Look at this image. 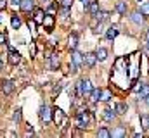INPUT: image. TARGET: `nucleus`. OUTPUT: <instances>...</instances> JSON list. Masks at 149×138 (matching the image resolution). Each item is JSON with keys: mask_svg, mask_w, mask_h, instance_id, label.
<instances>
[{"mask_svg": "<svg viewBox=\"0 0 149 138\" xmlns=\"http://www.w3.org/2000/svg\"><path fill=\"white\" fill-rule=\"evenodd\" d=\"M52 117H54V123H56V124H61V123L64 121V114H63V110H61V109H54Z\"/></svg>", "mask_w": 149, "mask_h": 138, "instance_id": "obj_11", "label": "nucleus"}, {"mask_svg": "<svg viewBox=\"0 0 149 138\" xmlns=\"http://www.w3.org/2000/svg\"><path fill=\"white\" fill-rule=\"evenodd\" d=\"M0 43H5V34H0Z\"/></svg>", "mask_w": 149, "mask_h": 138, "instance_id": "obj_39", "label": "nucleus"}, {"mask_svg": "<svg viewBox=\"0 0 149 138\" xmlns=\"http://www.w3.org/2000/svg\"><path fill=\"white\" fill-rule=\"evenodd\" d=\"M7 7V0H0V9H5Z\"/></svg>", "mask_w": 149, "mask_h": 138, "instance_id": "obj_36", "label": "nucleus"}, {"mask_svg": "<svg viewBox=\"0 0 149 138\" xmlns=\"http://www.w3.org/2000/svg\"><path fill=\"white\" fill-rule=\"evenodd\" d=\"M33 7H35V0H21V3H19V9L23 12H31Z\"/></svg>", "mask_w": 149, "mask_h": 138, "instance_id": "obj_6", "label": "nucleus"}, {"mask_svg": "<svg viewBox=\"0 0 149 138\" xmlns=\"http://www.w3.org/2000/svg\"><path fill=\"white\" fill-rule=\"evenodd\" d=\"M130 19H132L135 24H142V21H144V17H142V12H139V10H137V12H134V14L130 16Z\"/></svg>", "mask_w": 149, "mask_h": 138, "instance_id": "obj_16", "label": "nucleus"}, {"mask_svg": "<svg viewBox=\"0 0 149 138\" xmlns=\"http://www.w3.org/2000/svg\"><path fill=\"white\" fill-rule=\"evenodd\" d=\"M0 68H2V62H0Z\"/></svg>", "mask_w": 149, "mask_h": 138, "instance_id": "obj_42", "label": "nucleus"}, {"mask_svg": "<svg viewBox=\"0 0 149 138\" xmlns=\"http://www.w3.org/2000/svg\"><path fill=\"white\" fill-rule=\"evenodd\" d=\"M141 12H142V16H149V2H144L141 5Z\"/></svg>", "mask_w": 149, "mask_h": 138, "instance_id": "obj_30", "label": "nucleus"}, {"mask_svg": "<svg viewBox=\"0 0 149 138\" xmlns=\"http://www.w3.org/2000/svg\"><path fill=\"white\" fill-rule=\"evenodd\" d=\"M9 62H10L12 66L19 64V62H21V54L16 52V50H10V54H9Z\"/></svg>", "mask_w": 149, "mask_h": 138, "instance_id": "obj_7", "label": "nucleus"}, {"mask_svg": "<svg viewBox=\"0 0 149 138\" xmlns=\"http://www.w3.org/2000/svg\"><path fill=\"white\" fill-rule=\"evenodd\" d=\"M114 112L125 114V112H127V105H125V104H116V105H114Z\"/></svg>", "mask_w": 149, "mask_h": 138, "instance_id": "obj_26", "label": "nucleus"}, {"mask_svg": "<svg viewBox=\"0 0 149 138\" xmlns=\"http://www.w3.org/2000/svg\"><path fill=\"white\" fill-rule=\"evenodd\" d=\"M87 9H88V12H90L92 16H95V14L99 12V3H97V2H90Z\"/></svg>", "mask_w": 149, "mask_h": 138, "instance_id": "obj_20", "label": "nucleus"}, {"mask_svg": "<svg viewBox=\"0 0 149 138\" xmlns=\"http://www.w3.org/2000/svg\"><path fill=\"white\" fill-rule=\"evenodd\" d=\"M101 100L102 102H109L111 100V92L109 90H102L101 92Z\"/></svg>", "mask_w": 149, "mask_h": 138, "instance_id": "obj_24", "label": "nucleus"}, {"mask_svg": "<svg viewBox=\"0 0 149 138\" xmlns=\"http://www.w3.org/2000/svg\"><path fill=\"white\" fill-rule=\"evenodd\" d=\"M141 124H142V130H149V116L148 114L141 116Z\"/></svg>", "mask_w": 149, "mask_h": 138, "instance_id": "obj_23", "label": "nucleus"}, {"mask_svg": "<svg viewBox=\"0 0 149 138\" xmlns=\"http://www.w3.org/2000/svg\"><path fill=\"white\" fill-rule=\"evenodd\" d=\"M0 88H2V92H3L5 95H10V93L14 92V88H16V83L10 81V79H7V81H3V83L0 85Z\"/></svg>", "mask_w": 149, "mask_h": 138, "instance_id": "obj_3", "label": "nucleus"}, {"mask_svg": "<svg viewBox=\"0 0 149 138\" xmlns=\"http://www.w3.org/2000/svg\"><path fill=\"white\" fill-rule=\"evenodd\" d=\"M102 117H104L106 121H113V119H114V112H113L111 109H106L104 114H102Z\"/></svg>", "mask_w": 149, "mask_h": 138, "instance_id": "obj_27", "label": "nucleus"}, {"mask_svg": "<svg viewBox=\"0 0 149 138\" xmlns=\"http://www.w3.org/2000/svg\"><path fill=\"white\" fill-rule=\"evenodd\" d=\"M76 69H78V66H76L73 61H71V64H70V71H71V72L74 74V72H76Z\"/></svg>", "mask_w": 149, "mask_h": 138, "instance_id": "obj_33", "label": "nucleus"}, {"mask_svg": "<svg viewBox=\"0 0 149 138\" xmlns=\"http://www.w3.org/2000/svg\"><path fill=\"white\" fill-rule=\"evenodd\" d=\"M43 17H45L43 10H40V9H37V10H33V21H35L37 24H42V23H43Z\"/></svg>", "mask_w": 149, "mask_h": 138, "instance_id": "obj_12", "label": "nucleus"}, {"mask_svg": "<svg viewBox=\"0 0 149 138\" xmlns=\"http://www.w3.org/2000/svg\"><path fill=\"white\" fill-rule=\"evenodd\" d=\"M61 90H63V83H59V85L54 88V95H59V93H61Z\"/></svg>", "mask_w": 149, "mask_h": 138, "instance_id": "obj_32", "label": "nucleus"}, {"mask_svg": "<svg viewBox=\"0 0 149 138\" xmlns=\"http://www.w3.org/2000/svg\"><path fill=\"white\" fill-rule=\"evenodd\" d=\"M61 12H63V16H68V14H70V7H63Z\"/></svg>", "mask_w": 149, "mask_h": 138, "instance_id": "obj_35", "label": "nucleus"}, {"mask_svg": "<svg viewBox=\"0 0 149 138\" xmlns=\"http://www.w3.org/2000/svg\"><path fill=\"white\" fill-rule=\"evenodd\" d=\"M12 121H14V123H19V121H21V109H16V110H14Z\"/></svg>", "mask_w": 149, "mask_h": 138, "instance_id": "obj_29", "label": "nucleus"}, {"mask_svg": "<svg viewBox=\"0 0 149 138\" xmlns=\"http://www.w3.org/2000/svg\"><path fill=\"white\" fill-rule=\"evenodd\" d=\"M116 12L121 16H127V2L125 0H118L116 2Z\"/></svg>", "mask_w": 149, "mask_h": 138, "instance_id": "obj_10", "label": "nucleus"}, {"mask_svg": "<svg viewBox=\"0 0 149 138\" xmlns=\"http://www.w3.org/2000/svg\"><path fill=\"white\" fill-rule=\"evenodd\" d=\"M144 100H146V105H148V107H149V95H148V97H146V99H144Z\"/></svg>", "mask_w": 149, "mask_h": 138, "instance_id": "obj_41", "label": "nucleus"}, {"mask_svg": "<svg viewBox=\"0 0 149 138\" xmlns=\"http://www.w3.org/2000/svg\"><path fill=\"white\" fill-rule=\"evenodd\" d=\"M88 123H90V112H87V110H78V114H76V126H78L80 130H85V128L88 126Z\"/></svg>", "mask_w": 149, "mask_h": 138, "instance_id": "obj_1", "label": "nucleus"}, {"mask_svg": "<svg viewBox=\"0 0 149 138\" xmlns=\"http://www.w3.org/2000/svg\"><path fill=\"white\" fill-rule=\"evenodd\" d=\"M108 17H109V14H108V12H101V10H99V12L95 14V19H97L99 23H104V21H108Z\"/></svg>", "mask_w": 149, "mask_h": 138, "instance_id": "obj_22", "label": "nucleus"}, {"mask_svg": "<svg viewBox=\"0 0 149 138\" xmlns=\"http://www.w3.org/2000/svg\"><path fill=\"white\" fill-rule=\"evenodd\" d=\"M10 3H12L14 7H19V3H21V0H10Z\"/></svg>", "mask_w": 149, "mask_h": 138, "instance_id": "obj_37", "label": "nucleus"}, {"mask_svg": "<svg viewBox=\"0 0 149 138\" xmlns=\"http://www.w3.org/2000/svg\"><path fill=\"white\" fill-rule=\"evenodd\" d=\"M10 24H12V28H14V30H17V28L21 26V19H19V16H12Z\"/></svg>", "mask_w": 149, "mask_h": 138, "instance_id": "obj_25", "label": "nucleus"}, {"mask_svg": "<svg viewBox=\"0 0 149 138\" xmlns=\"http://www.w3.org/2000/svg\"><path fill=\"white\" fill-rule=\"evenodd\" d=\"M97 135H99V137H104V138H109V137H111V131H109V130H106V128H101V130L97 131Z\"/></svg>", "mask_w": 149, "mask_h": 138, "instance_id": "obj_28", "label": "nucleus"}, {"mask_svg": "<svg viewBox=\"0 0 149 138\" xmlns=\"http://www.w3.org/2000/svg\"><path fill=\"white\" fill-rule=\"evenodd\" d=\"M49 61H50V69L59 68V57H57V54H52V55L49 57Z\"/></svg>", "mask_w": 149, "mask_h": 138, "instance_id": "obj_17", "label": "nucleus"}, {"mask_svg": "<svg viewBox=\"0 0 149 138\" xmlns=\"http://www.w3.org/2000/svg\"><path fill=\"white\" fill-rule=\"evenodd\" d=\"M101 92H102L101 88H94L92 93L88 95V97H90V102H97V100H101Z\"/></svg>", "mask_w": 149, "mask_h": 138, "instance_id": "obj_14", "label": "nucleus"}, {"mask_svg": "<svg viewBox=\"0 0 149 138\" xmlns=\"http://www.w3.org/2000/svg\"><path fill=\"white\" fill-rule=\"evenodd\" d=\"M80 81H81V93H83V97H88L92 93V90H94L90 79H80Z\"/></svg>", "mask_w": 149, "mask_h": 138, "instance_id": "obj_4", "label": "nucleus"}, {"mask_svg": "<svg viewBox=\"0 0 149 138\" xmlns=\"http://www.w3.org/2000/svg\"><path fill=\"white\" fill-rule=\"evenodd\" d=\"M81 3H83V7H88V3H90V0H80Z\"/></svg>", "mask_w": 149, "mask_h": 138, "instance_id": "obj_38", "label": "nucleus"}, {"mask_svg": "<svg viewBox=\"0 0 149 138\" xmlns=\"http://www.w3.org/2000/svg\"><path fill=\"white\" fill-rule=\"evenodd\" d=\"M54 23H56V21H54V16H52V14H45V17H43V23H42V24H43L47 30H52V28H54Z\"/></svg>", "mask_w": 149, "mask_h": 138, "instance_id": "obj_9", "label": "nucleus"}, {"mask_svg": "<svg viewBox=\"0 0 149 138\" xmlns=\"http://www.w3.org/2000/svg\"><path fill=\"white\" fill-rule=\"evenodd\" d=\"M146 43H149V30L146 31Z\"/></svg>", "mask_w": 149, "mask_h": 138, "instance_id": "obj_40", "label": "nucleus"}, {"mask_svg": "<svg viewBox=\"0 0 149 138\" xmlns=\"http://www.w3.org/2000/svg\"><path fill=\"white\" fill-rule=\"evenodd\" d=\"M148 95H149V85L144 83V85H141V88H139V97H141V99H146Z\"/></svg>", "mask_w": 149, "mask_h": 138, "instance_id": "obj_18", "label": "nucleus"}, {"mask_svg": "<svg viewBox=\"0 0 149 138\" xmlns=\"http://www.w3.org/2000/svg\"><path fill=\"white\" fill-rule=\"evenodd\" d=\"M61 5L63 7H71L73 5V0H61Z\"/></svg>", "mask_w": 149, "mask_h": 138, "instance_id": "obj_31", "label": "nucleus"}, {"mask_svg": "<svg viewBox=\"0 0 149 138\" xmlns=\"http://www.w3.org/2000/svg\"><path fill=\"white\" fill-rule=\"evenodd\" d=\"M38 116H40V119H42L43 123H49V121H50V117H52V112H50V109L47 107V104H42V105H40Z\"/></svg>", "mask_w": 149, "mask_h": 138, "instance_id": "obj_2", "label": "nucleus"}, {"mask_svg": "<svg viewBox=\"0 0 149 138\" xmlns=\"http://www.w3.org/2000/svg\"><path fill=\"white\" fill-rule=\"evenodd\" d=\"M127 135V130L123 128V126H118L116 130H113L111 131V137H118V138H121V137H125Z\"/></svg>", "mask_w": 149, "mask_h": 138, "instance_id": "obj_15", "label": "nucleus"}, {"mask_svg": "<svg viewBox=\"0 0 149 138\" xmlns=\"http://www.w3.org/2000/svg\"><path fill=\"white\" fill-rule=\"evenodd\" d=\"M68 45H70V48H71V50H74V48H76V45H78V34H71V36H70V40H68Z\"/></svg>", "mask_w": 149, "mask_h": 138, "instance_id": "obj_19", "label": "nucleus"}, {"mask_svg": "<svg viewBox=\"0 0 149 138\" xmlns=\"http://www.w3.org/2000/svg\"><path fill=\"white\" fill-rule=\"evenodd\" d=\"M83 59H85V64H87L88 68H94L95 62H97V54H95V52H88V54L83 55Z\"/></svg>", "mask_w": 149, "mask_h": 138, "instance_id": "obj_5", "label": "nucleus"}, {"mask_svg": "<svg viewBox=\"0 0 149 138\" xmlns=\"http://www.w3.org/2000/svg\"><path fill=\"white\" fill-rule=\"evenodd\" d=\"M116 36H118V28H116V26H109L108 31H106V38H108V40H114Z\"/></svg>", "mask_w": 149, "mask_h": 138, "instance_id": "obj_13", "label": "nucleus"}, {"mask_svg": "<svg viewBox=\"0 0 149 138\" xmlns=\"http://www.w3.org/2000/svg\"><path fill=\"white\" fill-rule=\"evenodd\" d=\"M95 54H97V61H106L108 59V50L106 48H99Z\"/></svg>", "mask_w": 149, "mask_h": 138, "instance_id": "obj_21", "label": "nucleus"}, {"mask_svg": "<svg viewBox=\"0 0 149 138\" xmlns=\"http://www.w3.org/2000/svg\"><path fill=\"white\" fill-rule=\"evenodd\" d=\"M30 54H31V57H35V55H37V48H35V45H31V47H30Z\"/></svg>", "mask_w": 149, "mask_h": 138, "instance_id": "obj_34", "label": "nucleus"}, {"mask_svg": "<svg viewBox=\"0 0 149 138\" xmlns=\"http://www.w3.org/2000/svg\"><path fill=\"white\" fill-rule=\"evenodd\" d=\"M71 57H73L71 61H73V62L76 64V66H78V68H80L81 64H85V59H83V55H81V54H80V52H78L76 48L73 50V55H71Z\"/></svg>", "mask_w": 149, "mask_h": 138, "instance_id": "obj_8", "label": "nucleus"}]
</instances>
